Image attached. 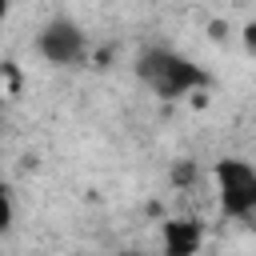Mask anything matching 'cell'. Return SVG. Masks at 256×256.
<instances>
[{
  "mask_svg": "<svg viewBox=\"0 0 256 256\" xmlns=\"http://www.w3.org/2000/svg\"><path fill=\"white\" fill-rule=\"evenodd\" d=\"M216 188H220V208L236 220H248L256 212V172L248 160H220L216 164Z\"/></svg>",
  "mask_w": 256,
  "mask_h": 256,
  "instance_id": "3957f363",
  "label": "cell"
},
{
  "mask_svg": "<svg viewBox=\"0 0 256 256\" xmlns=\"http://www.w3.org/2000/svg\"><path fill=\"white\" fill-rule=\"evenodd\" d=\"M0 104H4V92H0Z\"/></svg>",
  "mask_w": 256,
  "mask_h": 256,
  "instance_id": "52a82bcc",
  "label": "cell"
},
{
  "mask_svg": "<svg viewBox=\"0 0 256 256\" xmlns=\"http://www.w3.org/2000/svg\"><path fill=\"white\" fill-rule=\"evenodd\" d=\"M36 52H40L48 64H56V68H76V64L88 56V36H84V28H80L76 20L52 16V20L40 28V36H36Z\"/></svg>",
  "mask_w": 256,
  "mask_h": 256,
  "instance_id": "7a4b0ae2",
  "label": "cell"
},
{
  "mask_svg": "<svg viewBox=\"0 0 256 256\" xmlns=\"http://www.w3.org/2000/svg\"><path fill=\"white\" fill-rule=\"evenodd\" d=\"M136 76L160 100H180V96H188V92L208 84V72L200 64H192L188 56L172 52V48H144L136 56Z\"/></svg>",
  "mask_w": 256,
  "mask_h": 256,
  "instance_id": "6da1fadb",
  "label": "cell"
},
{
  "mask_svg": "<svg viewBox=\"0 0 256 256\" xmlns=\"http://www.w3.org/2000/svg\"><path fill=\"white\" fill-rule=\"evenodd\" d=\"M200 224L196 220H168L164 224V256H196Z\"/></svg>",
  "mask_w": 256,
  "mask_h": 256,
  "instance_id": "277c9868",
  "label": "cell"
},
{
  "mask_svg": "<svg viewBox=\"0 0 256 256\" xmlns=\"http://www.w3.org/2000/svg\"><path fill=\"white\" fill-rule=\"evenodd\" d=\"M12 216H16V208H12V192L0 184V232L12 228Z\"/></svg>",
  "mask_w": 256,
  "mask_h": 256,
  "instance_id": "5b68a950",
  "label": "cell"
},
{
  "mask_svg": "<svg viewBox=\"0 0 256 256\" xmlns=\"http://www.w3.org/2000/svg\"><path fill=\"white\" fill-rule=\"evenodd\" d=\"M4 16H8V4H4V0H0V20H4Z\"/></svg>",
  "mask_w": 256,
  "mask_h": 256,
  "instance_id": "8992f818",
  "label": "cell"
}]
</instances>
